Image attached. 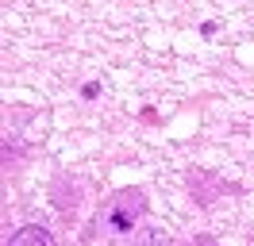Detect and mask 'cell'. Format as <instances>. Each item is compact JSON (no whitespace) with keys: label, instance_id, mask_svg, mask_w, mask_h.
Segmentation results:
<instances>
[{"label":"cell","instance_id":"obj_1","mask_svg":"<svg viewBox=\"0 0 254 246\" xmlns=\"http://www.w3.org/2000/svg\"><path fill=\"white\" fill-rule=\"evenodd\" d=\"M8 246H58V243H54L50 231H43V227H23L8 239Z\"/></svg>","mask_w":254,"mask_h":246}]
</instances>
